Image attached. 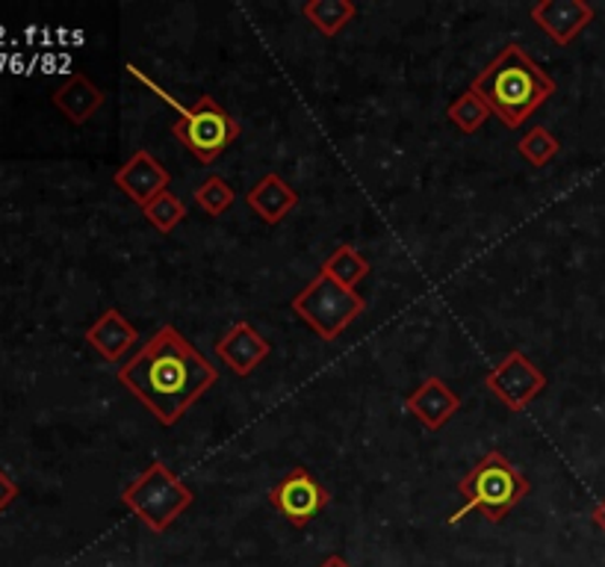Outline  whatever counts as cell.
Listing matches in <instances>:
<instances>
[{
  "label": "cell",
  "instance_id": "6da1fadb",
  "mask_svg": "<svg viewBox=\"0 0 605 567\" xmlns=\"http://www.w3.org/2000/svg\"><path fill=\"white\" fill-rule=\"evenodd\" d=\"M119 382L163 426H175L210 387H216L219 370L175 325L165 322L128 364L119 366Z\"/></svg>",
  "mask_w": 605,
  "mask_h": 567
},
{
  "label": "cell",
  "instance_id": "7a4b0ae2",
  "mask_svg": "<svg viewBox=\"0 0 605 567\" xmlns=\"http://www.w3.org/2000/svg\"><path fill=\"white\" fill-rule=\"evenodd\" d=\"M473 89L485 98L490 113L503 119L505 128L517 130L550 101L559 86L523 47L508 42L494 63L478 72Z\"/></svg>",
  "mask_w": 605,
  "mask_h": 567
},
{
  "label": "cell",
  "instance_id": "3957f363",
  "mask_svg": "<svg viewBox=\"0 0 605 567\" xmlns=\"http://www.w3.org/2000/svg\"><path fill=\"white\" fill-rule=\"evenodd\" d=\"M529 491H532L529 479L499 449H487L458 482L464 505L446 523L458 526L469 512H482L490 523H503L529 496Z\"/></svg>",
  "mask_w": 605,
  "mask_h": 567
},
{
  "label": "cell",
  "instance_id": "277c9868",
  "mask_svg": "<svg viewBox=\"0 0 605 567\" xmlns=\"http://www.w3.org/2000/svg\"><path fill=\"white\" fill-rule=\"evenodd\" d=\"M121 503L128 505L151 532H165L172 529V523L195 503V491L184 485L165 461H151L121 491Z\"/></svg>",
  "mask_w": 605,
  "mask_h": 567
},
{
  "label": "cell",
  "instance_id": "5b68a950",
  "mask_svg": "<svg viewBox=\"0 0 605 567\" xmlns=\"http://www.w3.org/2000/svg\"><path fill=\"white\" fill-rule=\"evenodd\" d=\"M290 308L316 331L322 343H334L352 322L367 313V299L358 290L337 284L331 275L320 272L311 284H304L302 293H295Z\"/></svg>",
  "mask_w": 605,
  "mask_h": 567
},
{
  "label": "cell",
  "instance_id": "8992f818",
  "mask_svg": "<svg viewBox=\"0 0 605 567\" xmlns=\"http://www.w3.org/2000/svg\"><path fill=\"white\" fill-rule=\"evenodd\" d=\"M160 98H165L175 110H181V119L172 125V133H175L177 142H181L190 154H195L198 163H216L222 157V151H225L230 142H237L239 133H242L239 121L222 110V104L213 101L210 95H202L193 107H181V104H177L172 95H165V92H160Z\"/></svg>",
  "mask_w": 605,
  "mask_h": 567
},
{
  "label": "cell",
  "instance_id": "52a82bcc",
  "mask_svg": "<svg viewBox=\"0 0 605 567\" xmlns=\"http://www.w3.org/2000/svg\"><path fill=\"white\" fill-rule=\"evenodd\" d=\"M485 387L508 408V411H526L538 396L547 391V375L541 366H534L526 352L511 349L503 361L487 373Z\"/></svg>",
  "mask_w": 605,
  "mask_h": 567
},
{
  "label": "cell",
  "instance_id": "ba28073f",
  "mask_svg": "<svg viewBox=\"0 0 605 567\" xmlns=\"http://www.w3.org/2000/svg\"><path fill=\"white\" fill-rule=\"evenodd\" d=\"M328 488L322 485L320 479L313 477L307 467H293V470L269 491V505H272L284 521H290V526H295V529H304L322 509H328Z\"/></svg>",
  "mask_w": 605,
  "mask_h": 567
},
{
  "label": "cell",
  "instance_id": "9c48e42d",
  "mask_svg": "<svg viewBox=\"0 0 605 567\" xmlns=\"http://www.w3.org/2000/svg\"><path fill=\"white\" fill-rule=\"evenodd\" d=\"M112 183L119 186L121 193L128 195L130 202L139 204V207H145L148 202H154L156 195L169 190L172 174L165 172V165L160 163L151 151L139 148V151L130 154L128 163L116 169Z\"/></svg>",
  "mask_w": 605,
  "mask_h": 567
},
{
  "label": "cell",
  "instance_id": "30bf717a",
  "mask_svg": "<svg viewBox=\"0 0 605 567\" xmlns=\"http://www.w3.org/2000/svg\"><path fill=\"white\" fill-rule=\"evenodd\" d=\"M216 355H219V361L228 366L230 373L246 378V375L255 373L257 366L272 355V346H269V340L251 322L239 320L234 325H228L225 334L216 340Z\"/></svg>",
  "mask_w": 605,
  "mask_h": 567
},
{
  "label": "cell",
  "instance_id": "8fae6325",
  "mask_svg": "<svg viewBox=\"0 0 605 567\" xmlns=\"http://www.w3.org/2000/svg\"><path fill=\"white\" fill-rule=\"evenodd\" d=\"M534 28H541L555 45L568 47L594 21V7L585 0H541L529 10Z\"/></svg>",
  "mask_w": 605,
  "mask_h": 567
},
{
  "label": "cell",
  "instance_id": "7c38bea8",
  "mask_svg": "<svg viewBox=\"0 0 605 567\" xmlns=\"http://www.w3.org/2000/svg\"><path fill=\"white\" fill-rule=\"evenodd\" d=\"M404 408L429 431H441L461 411V396L443 385L437 375H429L413 394L404 396Z\"/></svg>",
  "mask_w": 605,
  "mask_h": 567
},
{
  "label": "cell",
  "instance_id": "4fadbf2b",
  "mask_svg": "<svg viewBox=\"0 0 605 567\" xmlns=\"http://www.w3.org/2000/svg\"><path fill=\"white\" fill-rule=\"evenodd\" d=\"M139 340V331L133 329V322L116 308L98 317V320L86 329V343L104 357V361H119L121 355H128L130 346Z\"/></svg>",
  "mask_w": 605,
  "mask_h": 567
},
{
  "label": "cell",
  "instance_id": "5bb4252c",
  "mask_svg": "<svg viewBox=\"0 0 605 567\" xmlns=\"http://www.w3.org/2000/svg\"><path fill=\"white\" fill-rule=\"evenodd\" d=\"M246 204L251 207V213H257V220H263L267 225H278L299 204V193L281 174L269 172L248 190Z\"/></svg>",
  "mask_w": 605,
  "mask_h": 567
},
{
  "label": "cell",
  "instance_id": "9a60e30c",
  "mask_svg": "<svg viewBox=\"0 0 605 567\" xmlns=\"http://www.w3.org/2000/svg\"><path fill=\"white\" fill-rule=\"evenodd\" d=\"M104 101H107V95L80 72L72 74V77L54 92V107L63 113L72 125H86L95 113L101 110Z\"/></svg>",
  "mask_w": 605,
  "mask_h": 567
},
{
  "label": "cell",
  "instance_id": "2e32d148",
  "mask_svg": "<svg viewBox=\"0 0 605 567\" xmlns=\"http://www.w3.org/2000/svg\"><path fill=\"white\" fill-rule=\"evenodd\" d=\"M302 12L304 19L311 21L322 36L334 39L355 21L358 7H355L352 0H307L302 7Z\"/></svg>",
  "mask_w": 605,
  "mask_h": 567
},
{
  "label": "cell",
  "instance_id": "e0dca14e",
  "mask_svg": "<svg viewBox=\"0 0 605 567\" xmlns=\"http://www.w3.org/2000/svg\"><path fill=\"white\" fill-rule=\"evenodd\" d=\"M320 272L331 275L337 284L355 290V284H360L369 275V260L360 255L358 248L343 243V246H337L334 252H331V257L322 264Z\"/></svg>",
  "mask_w": 605,
  "mask_h": 567
},
{
  "label": "cell",
  "instance_id": "ac0fdd59",
  "mask_svg": "<svg viewBox=\"0 0 605 567\" xmlns=\"http://www.w3.org/2000/svg\"><path fill=\"white\" fill-rule=\"evenodd\" d=\"M446 116L452 119V125L461 130V133H476V130H482V125H485L494 113H490V107L485 104V98L478 95L473 86H469L464 95H458L455 101L446 107Z\"/></svg>",
  "mask_w": 605,
  "mask_h": 567
},
{
  "label": "cell",
  "instance_id": "d6986e66",
  "mask_svg": "<svg viewBox=\"0 0 605 567\" xmlns=\"http://www.w3.org/2000/svg\"><path fill=\"white\" fill-rule=\"evenodd\" d=\"M142 213H145V220L151 222L160 234H172V231L186 220L184 202H181L175 193H169V190L156 195L154 202H148L145 207H142Z\"/></svg>",
  "mask_w": 605,
  "mask_h": 567
},
{
  "label": "cell",
  "instance_id": "ffe728a7",
  "mask_svg": "<svg viewBox=\"0 0 605 567\" xmlns=\"http://www.w3.org/2000/svg\"><path fill=\"white\" fill-rule=\"evenodd\" d=\"M517 151H520V157H526L532 165H547L550 160H555L561 151V142L555 137H552L550 130L543 128V125H534L532 130H526L523 139L517 142Z\"/></svg>",
  "mask_w": 605,
  "mask_h": 567
},
{
  "label": "cell",
  "instance_id": "44dd1931",
  "mask_svg": "<svg viewBox=\"0 0 605 567\" xmlns=\"http://www.w3.org/2000/svg\"><path fill=\"white\" fill-rule=\"evenodd\" d=\"M237 202V193L230 190V183L219 174H210L207 181L198 183V190H195V204L202 207L204 213H210V216H222V213H228Z\"/></svg>",
  "mask_w": 605,
  "mask_h": 567
},
{
  "label": "cell",
  "instance_id": "7402d4cb",
  "mask_svg": "<svg viewBox=\"0 0 605 567\" xmlns=\"http://www.w3.org/2000/svg\"><path fill=\"white\" fill-rule=\"evenodd\" d=\"M15 496H19V485L7 477V470H0V514L15 503Z\"/></svg>",
  "mask_w": 605,
  "mask_h": 567
},
{
  "label": "cell",
  "instance_id": "603a6c76",
  "mask_svg": "<svg viewBox=\"0 0 605 567\" xmlns=\"http://www.w3.org/2000/svg\"><path fill=\"white\" fill-rule=\"evenodd\" d=\"M591 521H594V526L605 535V496L599 500V503L594 505V512H591Z\"/></svg>",
  "mask_w": 605,
  "mask_h": 567
},
{
  "label": "cell",
  "instance_id": "cb8c5ba5",
  "mask_svg": "<svg viewBox=\"0 0 605 567\" xmlns=\"http://www.w3.org/2000/svg\"><path fill=\"white\" fill-rule=\"evenodd\" d=\"M320 567H352V565L343 556H328V558H325V561H322Z\"/></svg>",
  "mask_w": 605,
  "mask_h": 567
}]
</instances>
